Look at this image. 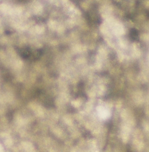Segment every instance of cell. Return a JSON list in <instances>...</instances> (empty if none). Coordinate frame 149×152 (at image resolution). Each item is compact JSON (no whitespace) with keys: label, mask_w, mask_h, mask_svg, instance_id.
Masks as SVG:
<instances>
[{"label":"cell","mask_w":149,"mask_h":152,"mask_svg":"<svg viewBox=\"0 0 149 152\" xmlns=\"http://www.w3.org/2000/svg\"><path fill=\"white\" fill-rule=\"evenodd\" d=\"M130 36L132 40H138V33L137 30L134 28L131 30Z\"/></svg>","instance_id":"cell-1"},{"label":"cell","mask_w":149,"mask_h":152,"mask_svg":"<svg viewBox=\"0 0 149 152\" xmlns=\"http://www.w3.org/2000/svg\"><path fill=\"white\" fill-rule=\"evenodd\" d=\"M31 55V50L29 48H25L22 52L21 55L24 58H27Z\"/></svg>","instance_id":"cell-2"}]
</instances>
